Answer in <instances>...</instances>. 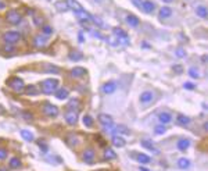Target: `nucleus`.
Masks as SVG:
<instances>
[{
    "instance_id": "nucleus-1",
    "label": "nucleus",
    "mask_w": 208,
    "mask_h": 171,
    "mask_svg": "<svg viewBox=\"0 0 208 171\" xmlns=\"http://www.w3.org/2000/svg\"><path fill=\"white\" fill-rule=\"evenodd\" d=\"M58 89V81L54 79V78H47L42 82V92L46 95H52Z\"/></svg>"
},
{
    "instance_id": "nucleus-2",
    "label": "nucleus",
    "mask_w": 208,
    "mask_h": 171,
    "mask_svg": "<svg viewBox=\"0 0 208 171\" xmlns=\"http://www.w3.org/2000/svg\"><path fill=\"white\" fill-rule=\"evenodd\" d=\"M7 85H8V88L13 89V91L17 92V93H21V92L25 89V83H24V81L18 77H14V78H11V79H8Z\"/></svg>"
},
{
    "instance_id": "nucleus-3",
    "label": "nucleus",
    "mask_w": 208,
    "mask_h": 171,
    "mask_svg": "<svg viewBox=\"0 0 208 171\" xmlns=\"http://www.w3.org/2000/svg\"><path fill=\"white\" fill-rule=\"evenodd\" d=\"M6 20H7V22L11 24V25H18L21 21H22V16H21L20 11L11 8V10H8L7 14H6Z\"/></svg>"
},
{
    "instance_id": "nucleus-4",
    "label": "nucleus",
    "mask_w": 208,
    "mask_h": 171,
    "mask_svg": "<svg viewBox=\"0 0 208 171\" xmlns=\"http://www.w3.org/2000/svg\"><path fill=\"white\" fill-rule=\"evenodd\" d=\"M3 40L7 45H16L21 40V34L17 31H8L6 34H3Z\"/></svg>"
},
{
    "instance_id": "nucleus-5",
    "label": "nucleus",
    "mask_w": 208,
    "mask_h": 171,
    "mask_svg": "<svg viewBox=\"0 0 208 171\" xmlns=\"http://www.w3.org/2000/svg\"><path fill=\"white\" fill-rule=\"evenodd\" d=\"M114 36L117 38L118 43H122V45H129V35L121 28H115L114 29Z\"/></svg>"
},
{
    "instance_id": "nucleus-6",
    "label": "nucleus",
    "mask_w": 208,
    "mask_h": 171,
    "mask_svg": "<svg viewBox=\"0 0 208 171\" xmlns=\"http://www.w3.org/2000/svg\"><path fill=\"white\" fill-rule=\"evenodd\" d=\"M43 113L46 114L47 117H57L58 116V109L54 106V104L47 103V104H44V107H43Z\"/></svg>"
},
{
    "instance_id": "nucleus-7",
    "label": "nucleus",
    "mask_w": 208,
    "mask_h": 171,
    "mask_svg": "<svg viewBox=\"0 0 208 171\" xmlns=\"http://www.w3.org/2000/svg\"><path fill=\"white\" fill-rule=\"evenodd\" d=\"M65 121H67V124H70V125H75L76 121H78V114H76V112H74V110H68V112L65 113Z\"/></svg>"
},
{
    "instance_id": "nucleus-8",
    "label": "nucleus",
    "mask_w": 208,
    "mask_h": 171,
    "mask_svg": "<svg viewBox=\"0 0 208 171\" xmlns=\"http://www.w3.org/2000/svg\"><path fill=\"white\" fill-rule=\"evenodd\" d=\"M94 154H96V153H94V150L93 149H86L85 152L82 153V159H83V161H85V163H93V160H94Z\"/></svg>"
},
{
    "instance_id": "nucleus-9",
    "label": "nucleus",
    "mask_w": 208,
    "mask_h": 171,
    "mask_svg": "<svg viewBox=\"0 0 208 171\" xmlns=\"http://www.w3.org/2000/svg\"><path fill=\"white\" fill-rule=\"evenodd\" d=\"M99 121L100 124H103L104 127H112V117L108 116V114H99Z\"/></svg>"
},
{
    "instance_id": "nucleus-10",
    "label": "nucleus",
    "mask_w": 208,
    "mask_h": 171,
    "mask_svg": "<svg viewBox=\"0 0 208 171\" xmlns=\"http://www.w3.org/2000/svg\"><path fill=\"white\" fill-rule=\"evenodd\" d=\"M115 89H117V83L114 82V81H110V82H106L103 85V92L106 95H111L115 92Z\"/></svg>"
},
{
    "instance_id": "nucleus-11",
    "label": "nucleus",
    "mask_w": 208,
    "mask_h": 171,
    "mask_svg": "<svg viewBox=\"0 0 208 171\" xmlns=\"http://www.w3.org/2000/svg\"><path fill=\"white\" fill-rule=\"evenodd\" d=\"M47 45V39L43 35H36L34 38V46L35 47H44Z\"/></svg>"
},
{
    "instance_id": "nucleus-12",
    "label": "nucleus",
    "mask_w": 208,
    "mask_h": 171,
    "mask_svg": "<svg viewBox=\"0 0 208 171\" xmlns=\"http://www.w3.org/2000/svg\"><path fill=\"white\" fill-rule=\"evenodd\" d=\"M86 74V70L83 67H74L71 70V77L72 78H82Z\"/></svg>"
},
{
    "instance_id": "nucleus-13",
    "label": "nucleus",
    "mask_w": 208,
    "mask_h": 171,
    "mask_svg": "<svg viewBox=\"0 0 208 171\" xmlns=\"http://www.w3.org/2000/svg\"><path fill=\"white\" fill-rule=\"evenodd\" d=\"M68 95H70V92H68V89H65V88H60L54 92V96L58 99V100H65V99L68 97Z\"/></svg>"
},
{
    "instance_id": "nucleus-14",
    "label": "nucleus",
    "mask_w": 208,
    "mask_h": 171,
    "mask_svg": "<svg viewBox=\"0 0 208 171\" xmlns=\"http://www.w3.org/2000/svg\"><path fill=\"white\" fill-rule=\"evenodd\" d=\"M154 99V93L150 91H144L143 93L140 95V102L142 103H150V102H153Z\"/></svg>"
},
{
    "instance_id": "nucleus-15",
    "label": "nucleus",
    "mask_w": 208,
    "mask_h": 171,
    "mask_svg": "<svg viewBox=\"0 0 208 171\" xmlns=\"http://www.w3.org/2000/svg\"><path fill=\"white\" fill-rule=\"evenodd\" d=\"M75 16L78 17L79 20H85V21H92V20H93V16H90L88 11H85V8L81 10V11H75Z\"/></svg>"
},
{
    "instance_id": "nucleus-16",
    "label": "nucleus",
    "mask_w": 208,
    "mask_h": 171,
    "mask_svg": "<svg viewBox=\"0 0 208 171\" xmlns=\"http://www.w3.org/2000/svg\"><path fill=\"white\" fill-rule=\"evenodd\" d=\"M142 145H143V148L148 149V150H151V152L154 153V154H160V150L153 145V142H150V140H147V139L142 140Z\"/></svg>"
},
{
    "instance_id": "nucleus-17",
    "label": "nucleus",
    "mask_w": 208,
    "mask_h": 171,
    "mask_svg": "<svg viewBox=\"0 0 208 171\" xmlns=\"http://www.w3.org/2000/svg\"><path fill=\"white\" fill-rule=\"evenodd\" d=\"M158 120L161 121V124H169V122L172 121V116H171V113H168V112H162V113H160Z\"/></svg>"
},
{
    "instance_id": "nucleus-18",
    "label": "nucleus",
    "mask_w": 208,
    "mask_h": 171,
    "mask_svg": "<svg viewBox=\"0 0 208 171\" xmlns=\"http://www.w3.org/2000/svg\"><path fill=\"white\" fill-rule=\"evenodd\" d=\"M154 8H156V6H154V3H151L150 0H146V2H143V6H142V10H143L144 13L151 14V13L154 11Z\"/></svg>"
},
{
    "instance_id": "nucleus-19",
    "label": "nucleus",
    "mask_w": 208,
    "mask_h": 171,
    "mask_svg": "<svg viewBox=\"0 0 208 171\" xmlns=\"http://www.w3.org/2000/svg\"><path fill=\"white\" fill-rule=\"evenodd\" d=\"M54 7L57 8V11H67V10H70L67 0H58V2H56L54 3Z\"/></svg>"
},
{
    "instance_id": "nucleus-20",
    "label": "nucleus",
    "mask_w": 208,
    "mask_h": 171,
    "mask_svg": "<svg viewBox=\"0 0 208 171\" xmlns=\"http://www.w3.org/2000/svg\"><path fill=\"white\" fill-rule=\"evenodd\" d=\"M67 3H68V7H70L71 10H74V11H81V10H83L82 4H81L79 2H76V0H67Z\"/></svg>"
},
{
    "instance_id": "nucleus-21",
    "label": "nucleus",
    "mask_w": 208,
    "mask_h": 171,
    "mask_svg": "<svg viewBox=\"0 0 208 171\" xmlns=\"http://www.w3.org/2000/svg\"><path fill=\"white\" fill-rule=\"evenodd\" d=\"M126 22H128L129 26H138L139 22H140V20H139L136 16H133V14H129V16L126 17Z\"/></svg>"
},
{
    "instance_id": "nucleus-22",
    "label": "nucleus",
    "mask_w": 208,
    "mask_h": 171,
    "mask_svg": "<svg viewBox=\"0 0 208 171\" xmlns=\"http://www.w3.org/2000/svg\"><path fill=\"white\" fill-rule=\"evenodd\" d=\"M172 16V8L171 7H162L160 10V18L164 20V18H168V17Z\"/></svg>"
},
{
    "instance_id": "nucleus-23",
    "label": "nucleus",
    "mask_w": 208,
    "mask_h": 171,
    "mask_svg": "<svg viewBox=\"0 0 208 171\" xmlns=\"http://www.w3.org/2000/svg\"><path fill=\"white\" fill-rule=\"evenodd\" d=\"M189 146H190V140L189 139H180V140H178V149H179V150L185 152V150L189 149Z\"/></svg>"
},
{
    "instance_id": "nucleus-24",
    "label": "nucleus",
    "mask_w": 208,
    "mask_h": 171,
    "mask_svg": "<svg viewBox=\"0 0 208 171\" xmlns=\"http://www.w3.org/2000/svg\"><path fill=\"white\" fill-rule=\"evenodd\" d=\"M178 167L182 170H187L190 167V160L189 159H185V157L179 159V160H178Z\"/></svg>"
},
{
    "instance_id": "nucleus-25",
    "label": "nucleus",
    "mask_w": 208,
    "mask_h": 171,
    "mask_svg": "<svg viewBox=\"0 0 208 171\" xmlns=\"http://www.w3.org/2000/svg\"><path fill=\"white\" fill-rule=\"evenodd\" d=\"M136 159H138V161L140 164H147L151 161V157H148L147 154H144V153H139L138 156H136Z\"/></svg>"
},
{
    "instance_id": "nucleus-26",
    "label": "nucleus",
    "mask_w": 208,
    "mask_h": 171,
    "mask_svg": "<svg viewBox=\"0 0 208 171\" xmlns=\"http://www.w3.org/2000/svg\"><path fill=\"white\" fill-rule=\"evenodd\" d=\"M21 136H22L26 142H32V140H34V134L28 130H21Z\"/></svg>"
},
{
    "instance_id": "nucleus-27",
    "label": "nucleus",
    "mask_w": 208,
    "mask_h": 171,
    "mask_svg": "<svg viewBox=\"0 0 208 171\" xmlns=\"http://www.w3.org/2000/svg\"><path fill=\"white\" fill-rule=\"evenodd\" d=\"M125 139H122L121 136H114L112 138V145L115 146V148H124L125 146Z\"/></svg>"
},
{
    "instance_id": "nucleus-28",
    "label": "nucleus",
    "mask_w": 208,
    "mask_h": 171,
    "mask_svg": "<svg viewBox=\"0 0 208 171\" xmlns=\"http://www.w3.org/2000/svg\"><path fill=\"white\" fill-rule=\"evenodd\" d=\"M24 91L26 92V95H38L39 93V89H38V86H35V85H29V86H25V89Z\"/></svg>"
},
{
    "instance_id": "nucleus-29",
    "label": "nucleus",
    "mask_w": 208,
    "mask_h": 171,
    "mask_svg": "<svg viewBox=\"0 0 208 171\" xmlns=\"http://www.w3.org/2000/svg\"><path fill=\"white\" fill-rule=\"evenodd\" d=\"M117 157V153H115L112 149L107 148L106 150H104V159H107V160H112V159Z\"/></svg>"
},
{
    "instance_id": "nucleus-30",
    "label": "nucleus",
    "mask_w": 208,
    "mask_h": 171,
    "mask_svg": "<svg viewBox=\"0 0 208 171\" xmlns=\"http://www.w3.org/2000/svg\"><path fill=\"white\" fill-rule=\"evenodd\" d=\"M178 122H179L180 125H189L190 124V118L185 114H179L178 116Z\"/></svg>"
},
{
    "instance_id": "nucleus-31",
    "label": "nucleus",
    "mask_w": 208,
    "mask_h": 171,
    "mask_svg": "<svg viewBox=\"0 0 208 171\" xmlns=\"http://www.w3.org/2000/svg\"><path fill=\"white\" fill-rule=\"evenodd\" d=\"M196 13H197L198 17L206 18V17H207V7H204V6H198V7L196 8Z\"/></svg>"
},
{
    "instance_id": "nucleus-32",
    "label": "nucleus",
    "mask_w": 208,
    "mask_h": 171,
    "mask_svg": "<svg viewBox=\"0 0 208 171\" xmlns=\"http://www.w3.org/2000/svg\"><path fill=\"white\" fill-rule=\"evenodd\" d=\"M115 132H117V134H126V135H129V128H128L126 125H117V127H115Z\"/></svg>"
},
{
    "instance_id": "nucleus-33",
    "label": "nucleus",
    "mask_w": 208,
    "mask_h": 171,
    "mask_svg": "<svg viewBox=\"0 0 208 171\" xmlns=\"http://www.w3.org/2000/svg\"><path fill=\"white\" fill-rule=\"evenodd\" d=\"M44 71L46 73H53V74H57L60 71V68L56 67V65H50V64H44Z\"/></svg>"
},
{
    "instance_id": "nucleus-34",
    "label": "nucleus",
    "mask_w": 208,
    "mask_h": 171,
    "mask_svg": "<svg viewBox=\"0 0 208 171\" xmlns=\"http://www.w3.org/2000/svg\"><path fill=\"white\" fill-rule=\"evenodd\" d=\"M10 167L11 169H18V167H21V160L17 157H13L10 160Z\"/></svg>"
},
{
    "instance_id": "nucleus-35",
    "label": "nucleus",
    "mask_w": 208,
    "mask_h": 171,
    "mask_svg": "<svg viewBox=\"0 0 208 171\" xmlns=\"http://www.w3.org/2000/svg\"><path fill=\"white\" fill-rule=\"evenodd\" d=\"M82 121H83V124H85V127H88V128H90L92 125H93V120H92L90 116H85Z\"/></svg>"
},
{
    "instance_id": "nucleus-36",
    "label": "nucleus",
    "mask_w": 208,
    "mask_h": 171,
    "mask_svg": "<svg viewBox=\"0 0 208 171\" xmlns=\"http://www.w3.org/2000/svg\"><path fill=\"white\" fill-rule=\"evenodd\" d=\"M82 57H83L82 53H79V52H74L70 55V59L74 60V61H79V60H82Z\"/></svg>"
},
{
    "instance_id": "nucleus-37",
    "label": "nucleus",
    "mask_w": 208,
    "mask_h": 171,
    "mask_svg": "<svg viewBox=\"0 0 208 171\" xmlns=\"http://www.w3.org/2000/svg\"><path fill=\"white\" fill-rule=\"evenodd\" d=\"M42 34H43V35H52L53 34V28L50 25H43V26H42Z\"/></svg>"
},
{
    "instance_id": "nucleus-38",
    "label": "nucleus",
    "mask_w": 208,
    "mask_h": 171,
    "mask_svg": "<svg viewBox=\"0 0 208 171\" xmlns=\"http://www.w3.org/2000/svg\"><path fill=\"white\" fill-rule=\"evenodd\" d=\"M189 75L192 77V78H200V73H198V70H197V68L192 67V68L189 70Z\"/></svg>"
},
{
    "instance_id": "nucleus-39",
    "label": "nucleus",
    "mask_w": 208,
    "mask_h": 171,
    "mask_svg": "<svg viewBox=\"0 0 208 171\" xmlns=\"http://www.w3.org/2000/svg\"><path fill=\"white\" fill-rule=\"evenodd\" d=\"M175 55H176V57H179V59H183V57L186 56V52H185V49L179 47V49L175 50Z\"/></svg>"
},
{
    "instance_id": "nucleus-40",
    "label": "nucleus",
    "mask_w": 208,
    "mask_h": 171,
    "mask_svg": "<svg viewBox=\"0 0 208 171\" xmlns=\"http://www.w3.org/2000/svg\"><path fill=\"white\" fill-rule=\"evenodd\" d=\"M165 131H166V128L164 127V125H157V127H156V134H157V135L165 134Z\"/></svg>"
},
{
    "instance_id": "nucleus-41",
    "label": "nucleus",
    "mask_w": 208,
    "mask_h": 171,
    "mask_svg": "<svg viewBox=\"0 0 208 171\" xmlns=\"http://www.w3.org/2000/svg\"><path fill=\"white\" fill-rule=\"evenodd\" d=\"M92 21H93L97 26H103L104 25V22L102 21V18H99V17H93V20H92Z\"/></svg>"
},
{
    "instance_id": "nucleus-42",
    "label": "nucleus",
    "mask_w": 208,
    "mask_h": 171,
    "mask_svg": "<svg viewBox=\"0 0 208 171\" xmlns=\"http://www.w3.org/2000/svg\"><path fill=\"white\" fill-rule=\"evenodd\" d=\"M7 157V150L6 149H0V160H4Z\"/></svg>"
},
{
    "instance_id": "nucleus-43",
    "label": "nucleus",
    "mask_w": 208,
    "mask_h": 171,
    "mask_svg": "<svg viewBox=\"0 0 208 171\" xmlns=\"http://www.w3.org/2000/svg\"><path fill=\"white\" fill-rule=\"evenodd\" d=\"M22 116H24V118H25L26 121H32V120H34V116H32L31 113H24Z\"/></svg>"
},
{
    "instance_id": "nucleus-44",
    "label": "nucleus",
    "mask_w": 208,
    "mask_h": 171,
    "mask_svg": "<svg viewBox=\"0 0 208 171\" xmlns=\"http://www.w3.org/2000/svg\"><path fill=\"white\" fill-rule=\"evenodd\" d=\"M174 71H175V73H178V74H180V73L183 71L182 65H179V64H178V65H174Z\"/></svg>"
},
{
    "instance_id": "nucleus-45",
    "label": "nucleus",
    "mask_w": 208,
    "mask_h": 171,
    "mask_svg": "<svg viewBox=\"0 0 208 171\" xmlns=\"http://www.w3.org/2000/svg\"><path fill=\"white\" fill-rule=\"evenodd\" d=\"M132 3L139 8H142V6H143V2H142V0H132Z\"/></svg>"
},
{
    "instance_id": "nucleus-46",
    "label": "nucleus",
    "mask_w": 208,
    "mask_h": 171,
    "mask_svg": "<svg viewBox=\"0 0 208 171\" xmlns=\"http://www.w3.org/2000/svg\"><path fill=\"white\" fill-rule=\"evenodd\" d=\"M194 83H192V82H186L185 83V89H189V91H192V89H194Z\"/></svg>"
},
{
    "instance_id": "nucleus-47",
    "label": "nucleus",
    "mask_w": 208,
    "mask_h": 171,
    "mask_svg": "<svg viewBox=\"0 0 208 171\" xmlns=\"http://www.w3.org/2000/svg\"><path fill=\"white\" fill-rule=\"evenodd\" d=\"M34 22H35V25H42V24H43V20L42 18H34Z\"/></svg>"
},
{
    "instance_id": "nucleus-48",
    "label": "nucleus",
    "mask_w": 208,
    "mask_h": 171,
    "mask_svg": "<svg viewBox=\"0 0 208 171\" xmlns=\"http://www.w3.org/2000/svg\"><path fill=\"white\" fill-rule=\"evenodd\" d=\"M78 104H79V100H76V99H72L70 102V106H78Z\"/></svg>"
},
{
    "instance_id": "nucleus-49",
    "label": "nucleus",
    "mask_w": 208,
    "mask_h": 171,
    "mask_svg": "<svg viewBox=\"0 0 208 171\" xmlns=\"http://www.w3.org/2000/svg\"><path fill=\"white\" fill-rule=\"evenodd\" d=\"M3 8H6V3L0 0V10H3Z\"/></svg>"
},
{
    "instance_id": "nucleus-50",
    "label": "nucleus",
    "mask_w": 208,
    "mask_h": 171,
    "mask_svg": "<svg viewBox=\"0 0 208 171\" xmlns=\"http://www.w3.org/2000/svg\"><path fill=\"white\" fill-rule=\"evenodd\" d=\"M4 50H6V52H11V50H13V47H11V46H6Z\"/></svg>"
},
{
    "instance_id": "nucleus-51",
    "label": "nucleus",
    "mask_w": 208,
    "mask_h": 171,
    "mask_svg": "<svg viewBox=\"0 0 208 171\" xmlns=\"http://www.w3.org/2000/svg\"><path fill=\"white\" fill-rule=\"evenodd\" d=\"M201 61L206 63V61H207V56H203V57H201Z\"/></svg>"
},
{
    "instance_id": "nucleus-52",
    "label": "nucleus",
    "mask_w": 208,
    "mask_h": 171,
    "mask_svg": "<svg viewBox=\"0 0 208 171\" xmlns=\"http://www.w3.org/2000/svg\"><path fill=\"white\" fill-rule=\"evenodd\" d=\"M203 128H204V130H206V131H208V124H207V122L203 125Z\"/></svg>"
},
{
    "instance_id": "nucleus-53",
    "label": "nucleus",
    "mask_w": 208,
    "mask_h": 171,
    "mask_svg": "<svg viewBox=\"0 0 208 171\" xmlns=\"http://www.w3.org/2000/svg\"><path fill=\"white\" fill-rule=\"evenodd\" d=\"M79 40L83 42V35H82V34H79Z\"/></svg>"
},
{
    "instance_id": "nucleus-54",
    "label": "nucleus",
    "mask_w": 208,
    "mask_h": 171,
    "mask_svg": "<svg viewBox=\"0 0 208 171\" xmlns=\"http://www.w3.org/2000/svg\"><path fill=\"white\" fill-rule=\"evenodd\" d=\"M162 2H164V3H172L174 0H162Z\"/></svg>"
},
{
    "instance_id": "nucleus-55",
    "label": "nucleus",
    "mask_w": 208,
    "mask_h": 171,
    "mask_svg": "<svg viewBox=\"0 0 208 171\" xmlns=\"http://www.w3.org/2000/svg\"><path fill=\"white\" fill-rule=\"evenodd\" d=\"M140 171H150V170H147V169H144V167H140Z\"/></svg>"
},
{
    "instance_id": "nucleus-56",
    "label": "nucleus",
    "mask_w": 208,
    "mask_h": 171,
    "mask_svg": "<svg viewBox=\"0 0 208 171\" xmlns=\"http://www.w3.org/2000/svg\"><path fill=\"white\" fill-rule=\"evenodd\" d=\"M96 2H103V0H96Z\"/></svg>"
}]
</instances>
